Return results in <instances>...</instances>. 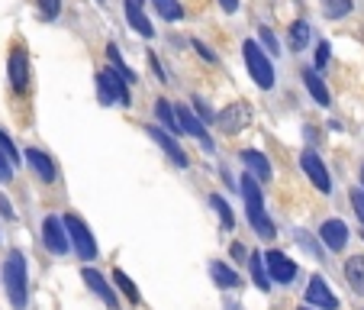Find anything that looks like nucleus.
Listing matches in <instances>:
<instances>
[{"mask_svg":"<svg viewBox=\"0 0 364 310\" xmlns=\"http://www.w3.org/2000/svg\"><path fill=\"white\" fill-rule=\"evenodd\" d=\"M242 197H245V214L252 229L262 239H274V223H271L268 210H264V197H262V185L255 175H242Z\"/></svg>","mask_w":364,"mask_h":310,"instance_id":"obj_1","label":"nucleus"},{"mask_svg":"<svg viewBox=\"0 0 364 310\" xmlns=\"http://www.w3.org/2000/svg\"><path fill=\"white\" fill-rule=\"evenodd\" d=\"M0 278H4V291H7V297H10V304H14V310H23V307H26L29 278H26V259H23L20 249H14V252L4 259V272H0Z\"/></svg>","mask_w":364,"mask_h":310,"instance_id":"obj_2","label":"nucleus"},{"mask_svg":"<svg viewBox=\"0 0 364 310\" xmlns=\"http://www.w3.org/2000/svg\"><path fill=\"white\" fill-rule=\"evenodd\" d=\"M242 56H245V65H248V75H252V81L258 84L262 91L274 88V68H271V58L262 52V46L255 39L242 42Z\"/></svg>","mask_w":364,"mask_h":310,"instance_id":"obj_3","label":"nucleus"},{"mask_svg":"<svg viewBox=\"0 0 364 310\" xmlns=\"http://www.w3.org/2000/svg\"><path fill=\"white\" fill-rule=\"evenodd\" d=\"M97 94L103 103H117V107H129V88L126 78L117 68H103L97 71Z\"/></svg>","mask_w":364,"mask_h":310,"instance_id":"obj_4","label":"nucleus"},{"mask_svg":"<svg viewBox=\"0 0 364 310\" xmlns=\"http://www.w3.org/2000/svg\"><path fill=\"white\" fill-rule=\"evenodd\" d=\"M62 223H65V229H68V239L75 242V252H77V259H84V262H90V259H97V242H94V236H90L87 223H84L77 214H68Z\"/></svg>","mask_w":364,"mask_h":310,"instance_id":"obj_5","label":"nucleus"},{"mask_svg":"<svg viewBox=\"0 0 364 310\" xmlns=\"http://www.w3.org/2000/svg\"><path fill=\"white\" fill-rule=\"evenodd\" d=\"M42 242H46L48 252H55V255L68 252V229H65V223L55 214H48L42 220Z\"/></svg>","mask_w":364,"mask_h":310,"instance_id":"obj_6","label":"nucleus"},{"mask_svg":"<svg viewBox=\"0 0 364 310\" xmlns=\"http://www.w3.org/2000/svg\"><path fill=\"white\" fill-rule=\"evenodd\" d=\"M262 259H264V269H268L271 281H277V284H290V281L296 278V265L290 262V259H287L284 252H277V249L264 252Z\"/></svg>","mask_w":364,"mask_h":310,"instance_id":"obj_7","label":"nucleus"},{"mask_svg":"<svg viewBox=\"0 0 364 310\" xmlns=\"http://www.w3.org/2000/svg\"><path fill=\"white\" fill-rule=\"evenodd\" d=\"M248 120H252V110H248L245 103H229L226 110L216 117V126H220L226 136H235V133H242L248 126Z\"/></svg>","mask_w":364,"mask_h":310,"instance_id":"obj_8","label":"nucleus"},{"mask_svg":"<svg viewBox=\"0 0 364 310\" xmlns=\"http://www.w3.org/2000/svg\"><path fill=\"white\" fill-rule=\"evenodd\" d=\"M300 168H303V172H306V178L313 181V185H316L323 194H329V191H332L329 172H326L323 159H319V155H316V152H313V149H306V152H303V155H300Z\"/></svg>","mask_w":364,"mask_h":310,"instance_id":"obj_9","label":"nucleus"},{"mask_svg":"<svg viewBox=\"0 0 364 310\" xmlns=\"http://www.w3.org/2000/svg\"><path fill=\"white\" fill-rule=\"evenodd\" d=\"M174 117H178V126H181V133H187V136H193L200 145H203L206 152H213V139L206 136V130H203V123H200L197 117L191 113V107H184V103H178V110H174Z\"/></svg>","mask_w":364,"mask_h":310,"instance_id":"obj_10","label":"nucleus"},{"mask_svg":"<svg viewBox=\"0 0 364 310\" xmlns=\"http://www.w3.org/2000/svg\"><path fill=\"white\" fill-rule=\"evenodd\" d=\"M7 75H10V84H14L16 94H26L29 91V56L23 48H14V52H10Z\"/></svg>","mask_w":364,"mask_h":310,"instance_id":"obj_11","label":"nucleus"},{"mask_svg":"<svg viewBox=\"0 0 364 310\" xmlns=\"http://www.w3.org/2000/svg\"><path fill=\"white\" fill-rule=\"evenodd\" d=\"M145 130H149V136L155 139V143H159L161 149L168 152V159H171L174 165H178V168H187V152L178 145V139H174V133H168L165 126H145Z\"/></svg>","mask_w":364,"mask_h":310,"instance_id":"obj_12","label":"nucleus"},{"mask_svg":"<svg viewBox=\"0 0 364 310\" xmlns=\"http://www.w3.org/2000/svg\"><path fill=\"white\" fill-rule=\"evenodd\" d=\"M306 304H313V307L319 310H338V297L329 291V284H326V278H309V288H306Z\"/></svg>","mask_w":364,"mask_h":310,"instance_id":"obj_13","label":"nucleus"},{"mask_svg":"<svg viewBox=\"0 0 364 310\" xmlns=\"http://www.w3.org/2000/svg\"><path fill=\"white\" fill-rule=\"evenodd\" d=\"M319 239L326 242V249H332V252H342L345 242H348V227H345L342 220H326L323 227H319Z\"/></svg>","mask_w":364,"mask_h":310,"instance_id":"obj_14","label":"nucleus"},{"mask_svg":"<svg viewBox=\"0 0 364 310\" xmlns=\"http://www.w3.org/2000/svg\"><path fill=\"white\" fill-rule=\"evenodd\" d=\"M84 281H87V288L94 291V294L100 297V301L107 304L110 310H117V307H119V301H117V294H113V288L107 284V278H103L97 269H84Z\"/></svg>","mask_w":364,"mask_h":310,"instance_id":"obj_15","label":"nucleus"},{"mask_svg":"<svg viewBox=\"0 0 364 310\" xmlns=\"http://www.w3.org/2000/svg\"><path fill=\"white\" fill-rule=\"evenodd\" d=\"M26 162H29V168H33V172L46 181V185H52V181H55V162L48 159L42 149H26Z\"/></svg>","mask_w":364,"mask_h":310,"instance_id":"obj_16","label":"nucleus"},{"mask_svg":"<svg viewBox=\"0 0 364 310\" xmlns=\"http://www.w3.org/2000/svg\"><path fill=\"white\" fill-rule=\"evenodd\" d=\"M242 162H245L248 175H255V178H258V181H271V162L264 159L262 152L245 149V152H242Z\"/></svg>","mask_w":364,"mask_h":310,"instance_id":"obj_17","label":"nucleus"},{"mask_svg":"<svg viewBox=\"0 0 364 310\" xmlns=\"http://www.w3.org/2000/svg\"><path fill=\"white\" fill-rule=\"evenodd\" d=\"M126 20H129V26L136 29L139 36H145V39H151V36H155V26H151L149 16L142 14V7H139V4H132V0H126Z\"/></svg>","mask_w":364,"mask_h":310,"instance_id":"obj_18","label":"nucleus"},{"mask_svg":"<svg viewBox=\"0 0 364 310\" xmlns=\"http://www.w3.org/2000/svg\"><path fill=\"white\" fill-rule=\"evenodd\" d=\"M345 278H348L351 291L364 297V255H351L345 262Z\"/></svg>","mask_w":364,"mask_h":310,"instance_id":"obj_19","label":"nucleus"},{"mask_svg":"<svg viewBox=\"0 0 364 310\" xmlns=\"http://www.w3.org/2000/svg\"><path fill=\"white\" fill-rule=\"evenodd\" d=\"M303 84H306V91H309V94L316 97V103H319V107H329V91H326L323 78H319L313 68H306V71H303Z\"/></svg>","mask_w":364,"mask_h":310,"instance_id":"obj_20","label":"nucleus"},{"mask_svg":"<svg viewBox=\"0 0 364 310\" xmlns=\"http://www.w3.org/2000/svg\"><path fill=\"white\" fill-rule=\"evenodd\" d=\"M210 275H213V281L220 284L223 291H229V288H239V275H235L229 265H223V262H210Z\"/></svg>","mask_w":364,"mask_h":310,"instance_id":"obj_21","label":"nucleus"},{"mask_svg":"<svg viewBox=\"0 0 364 310\" xmlns=\"http://www.w3.org/2000/svg\"><path fill=\"white\" fill-rule=\"evenodd\" d=\"M248 265H252L255 284H258L262 291H268L271 288V275H268V269H264V262H262V252H252V255H248Z\"/></svg>","mask_w":364,"mask_h":310,"instance_id":"obj_22","label":"nucleus"},{"mask_svg":"<svg viewBox=\"0 0 364 310\" xmlns=\"http://www.w3.org/2000/svg\"><path fill=\"white\" fill-rule=\"evenodd\" d=\"M155 113H159V123L165 126L168 133H181L178 117H174V110H171V100H155Z\"/></svg>","mask_w":364,"mask_h":310,"instance_id":"obj_23","label":"nucleus"},{"mask_svg":"<svg viewBox=\"0 0 364 310\" xmlns=\"http://www.w3.org/2000/svg\"><path fill=\"white\" fill-rule=\"evenodd\" d=\"M309 42V23L306 20H296L294 26H290V48L294 52H303Z\"/></svg>","mask_w":364,"mask_h":310,"instance_id":"obj_24","label":"nucleus"},{"mask_svg":"<svg viewBox=\"0 0 364 310\" xmlns=\"http://www.w3.org/2000/svg\"><path fill=\"white\" fill-rule=\"evenodd\" d=\"M107 56H110L113 68H117V71H119V75H123V78H126V84H136V71H132V68H129V65H126V62H123V56H119V48H117V46H113V42H110V46H107Z\"/></svg>","mask_w":364,"mask_h":310,"instance_id":"obj_25","label":"nucleus"},{"mask_svg":"<svg viewBox=\"0 0 364 310\" xmlns=\"http://www.w3.org/2000/svg\"><path fill=\"white\" fill-rule=\"evenodd\" d=\"M323 14L329 20H342L351 14V0H323Z\"/></svg>","mask_w":364,"mask_h":310,"instance_id":"obj_26","label":"nucleus"},{"mask_svg":"<svg viewBox=\"0 0 364 310\" xmlns=\"http://www.w3.org/2000/svg\"><path fill=\"white\" fill-rule=\"evenodd\" d=\"M151 4H155L159 16H165V20H181L184 16V7H181L178 0H151Z\"/></svg>","mask_w":364,"mask_h":310,"instance_id":"obj_27","label":"nucleus"},{"mask_svg":"<svg viewBox=\"0 0 364 310\" xmlns=\"http://www.w3.org/2000/svg\"><path fill=\"white\" fill-rule=\"evenodd\" d=\"M113 281H117V288H119V291H123V294H126V297H129V301H132V304H139V291H136V284H132V281H129V275H126V272H123V269H117V272H113Z\"/></svg>","mask_w":364,"mask_h":310,"instance_id":"obj_28","label":"nucleus"},{"mask_svg":"<svg viewBox=\"0 0 364 310\" xmlns=\"http://www.w3.org/2000/svg\"><path fill=\"white\" fill-rule=\"evenodd\" d=\"M210 204L216 207V214H220L223 227H226V229H232V227H235V217H232V210H229V204H226V200H223L220 194H213V197H210Z\"/></svg>","mask_w":364,"mask_h":310,"instance_id":"obj_29","label":"nucleus"},{"mask_svg":"<svg viewBox=\"0 0 364 310\" xmlns=\"http://www.w3.org/2000/svg\"><path fill=\"white\" fill-rule=\"evenodd\" d=\"M62 14V0H39V16L42 20H55Z\"/></svg>","mask_w":364,"mask_h":310,"instance_id":"obj_30","label":"nucleus"},{"mask_svg":"<svg viewBox=\"0 0 364 310\" xmlns=\"http://www.w3.org/2000/svg\"><path fill=\"white\" fill-rule=\"evenodd\" d=\"M258 39H262V46H264V48H268L271 56H281V46H277V36H274V33H271V29H268V26H262V33H258Z\"/></svg>","mask_w":364,"mask_h":310,"instance_id":"obj_31","label":"nucleus"},{"mask_svg":"<svg viewBox=\"0 0 364 310\" xmlns=\"http://www.w3.org/2000/svg\"><path fill=\"white\" fill-rule=\"evenodd\" d=\"M0 152H4V155H7L10 159V165H20V155H16V149H14V143H10L7 136H4V130H0Z\"/></svg>","mask_w":364,"mask_h":310,"instance_id":"obj_32","label":"nucleus"},{"mask_svg":"<svg viewBox=\"0 0 364 310\" xmlns=\"http://www.w3.org/2000/svg\"><path fill=\"white\" fill-rule=\"evenodd\" d=\"M351 207H355V214L364 220V191H361V187H355V191H351Z\"/></svg>","mask_w":364,"mask_h":310,"instance_id":"obj_33","label":"nucleus"},{"mask_svg":"<svg viewBox=\"0 0 364 310\" xmlns=\"http://www.w3.org/2000/svg\"><path fill=\"white\" fill-rule=\"evenodd\" d=\"M10 178H14V165H10V159H7V155H4V152H0V181L7 185Z\"/></svg>","mask_w":364,"mask_h":310,"instance_id":"obj_34","label":"nucleus"},{"mask_svg":"<svg viewBox=\"0 0 364 310\" xmlns=\"http://www.w3.org/2000/svg\"><path fill=\"white\" fill-rule=\"evenodd\" d=\"M326 62H329V42H319V48H316V65L323 68Z\"/></svg>","mask_w":364,"mask_h":310,"instance_id":"obj_35","label":"nucleus"},{"mask_svg":"<svg viewBox=\"0 0 364 310\" xmlns=\"http://www.w3.org/2000/svg\"><path fill=\"white\" fill-rule=\"evenodd\" d=\"M193 48L200 52V58H206V62H216V56H213V52H210V48H206L200 39H193Z\"/></svg>","mask_w":364,"mask_h":310,"instance_id":"obj_36","label":"nucleus"},{"mask_svg":"<svg viewBox=\"0 0 364 310\" xmlns=\"http://www.w3.org/2000/svg\"><path fill=\"white\" fill-rule=\"evenodd\" d=\"M232 255H235V262H248V259H245V246H242V242H232Z\"/></svg>","mask_w":364,"mask_h":310,"instance_id":"obj_37","label":"nucleus"},{"mask_svg":"<svg viewBox=\"0 0 364 310\" xmlns=\"http://www.w3.org/2000/svg\"><path fill=\"white\" fill-rule=\"evenodd\" d=\"M220 7L226 10V14H235V10H239V0H220Z\"/></svg>","mask_w":364,"mask_h":310,"instance_id":"obj_38","label":"nucleus"},{"mask_svg":"<svg viewBox=\"0 0 364 310\" xmlns=\"http://www.w3.org/2000/svg\"><path fill=\"white\" fill-rule=\"evenodd\" d=\"M0 210H4V217H14V207L7 204V197H4V194H0Z\"/></svg>","mask_w":364,"mask_h":310,"instance_id":"obj_39","label":"nucleus"},{"mask_svg":"<svg viewBox=\"0 0 364 310\" xmlns=\"http://www.w3.org/2000/svg\"><path fill=\"white\" fill-rule=\"evenodd\" d=\"M132 4H139V7H142V4H145V0H132Z\"/></svg>","mask_w":364,"mask_h":310,"instance_id":"obj_40","label":"nucleus"},{"mask_svg":"<svg viewBox=\"0 0 364 310\" xmlns=\"http://www.w3.org/2000/svg\"><path fill=\"white\" fill-rule=\"evenodd\" d=\"M361 181H364V168H361Z\"/></svg>","mask_w":364,"mask_h":310,"instance_id":"obj_41","label":"nucleus"},{"mask_svg":"<svg viewBox=\"0 0 364 310\" xmlns=\"http://www.w3.org/2000/svg\"><path fill=\"white\" fill-rule=\"evenodd\" d=\"M300 310H309V307H300Z\"/></svg>","mask_w":364,"mask_h":310,"instance_id":"obj_42","label":"nucleus"},{"mask_svg":"<svg viewBox=\"0 0 364 310\" xmlns=\"http://www.w3.org/2000/svg\"><path fill=\"white\" fill-rule=\"evenodd\" d=\"M100 4H107V0H100Z\"/></svg>","mask_w":364,"mask_h":310,"instance_id":"obj_43","label":"nucleus"}]
</instances>
